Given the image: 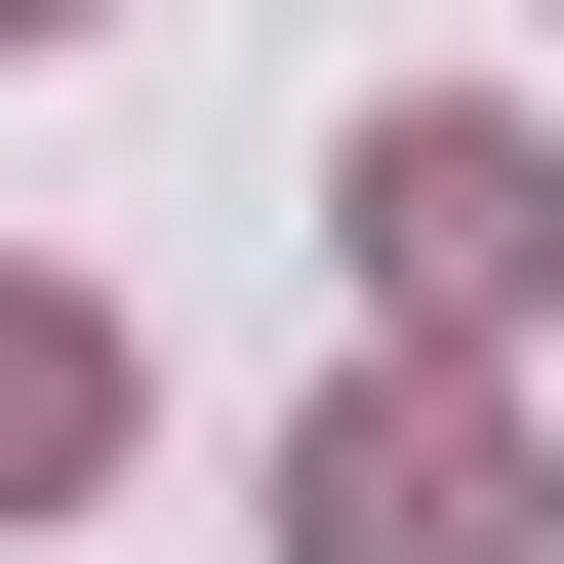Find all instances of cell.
Returning <instances> with one entry per match:
<instances>
[{
    "label": "cell",
    "instance_id": "obj_1",
    "mask_svg": "<svg viewBox=\"0 0 564 564\" xmlns=\"http://www.w3.org/2000/svg\"><path fill=\"white\" fill-rule=\"evenodd\" d=\"M364 282L524 323V282H564V162H524V121H364Z\"/></svg>",
    "mask_w": 564,
    "mask_h": 564
},
{
    "label": "cell",
    "instance_id": "obj_2",
    "mask_svg": "<svg viewBox=\"0 0 564 564\" xmlns=\"http://www.w3.org/2000/svg\"><path fill=\"white\" fill-rule=\"evenodd\" d=\"M323 564H524V403H323Z\"/></svg>",
    "mask_w": 564,
    "mask_h": 564
},
{
    "label": "cell",
    "instance_id": "obj_3",
    "mask_svg": "<svg viewBox=\"0 0 564 564\" xmlns=\"http://www.w3.org/2000/svg\"><path fill=\"white\" fill-rule=\"evenodd\" d=\"M0 484H82V323H0Z\"/></svg>",
    "mask_w": 564,
    "mask_h": 564
}]
</instances>
